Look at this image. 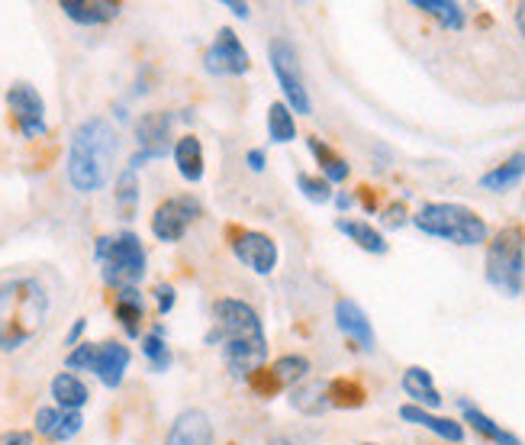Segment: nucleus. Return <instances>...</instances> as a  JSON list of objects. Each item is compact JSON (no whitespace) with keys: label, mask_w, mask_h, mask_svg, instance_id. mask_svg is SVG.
Listing matches in <instances>:
<instances>
[{"label":"nucleus","mask_w":525,"mask_h":445,"mask_svg":"<svg viewBox=\"0 0 525 445\" xmlns=\"http://www.w3.org/2000/svg\"><path fill=\"white\" fill-rule=\"evenodd\" d=\"M207 342L220 346L229 375L242 381H252L268 358L265 326H261L255 307L236 297H223L213 304V333Z\"/></svg>","instance_id":"obj_1"},{"label":"nucleus","mask_w":525,"mask_h":445,"mask_svg":"<svg viewBox=\"0 0 525 445\" xmlns=\"http://www.w3.org/2000/svg\"><path fill=\"white\" fill-rule=\"evenodd\" d=\"M116 152H120V136L113 123L104 117L84 120L68 142V184L78 194H97L100 188H107Z\"/></svg>","instance_id":"obj_2"},{"label":"nucleus","mask_w":525,"mask_h":445,"mask_svg":"<svg viewBox=\"0 0 525 445\" xmlns=\"http://www.w3.org/2000/svg\"><path fill=\"white\" fill-rule=\"evenodd\" d=\"M49 320V291L36 278L0 284V352H20Z\"/></svg>","instance_id":"obj_3"},{"label":"nucleus","mask_w":525,"mask_h":445,"mask_svg":"<svg viewBox=\"0 0 525 445\" xmlns=\"http://www.w3.org/2000/svg\"><path fill=\"white\" fill-rule=\"evenodd\" d=\"M94 258L100 265V278L113 291H126V287H136L145 275V246L136 233H123L116 236H100L94 246Z\"/></svg>","instance_id":"obj_4"},{"label":"nucleus","mask_w":525,"mask_h":445,"mask_svg":"<svg viewBox=\"0 0 525 445\" xmlns=\"http://www.w3.org/2000/svg\"><path fill=\"white\" fill-rule=\"evenodd\" d=\"M413 223L422 233L448 239L455 246H480V242H487V223L461 204H426L413 217Z\"/></svg>","instance_id":"obj_5"},{"label":"nucleus","mask_w":525,"mask_h":445,"mask_svg":"<svg viewBox=\"0 0 525 445\" xmlns=\"http://www.w3.org/2000/svg\"><path fill=\"white\" fill-rule=\"evenodd\" d=\"M522 278H525V233L522 226H506L490 239L487 281L506 297H516L522 291Z\"/></svg>","instance_id":"obj_6"},{"label":"nucleus","mask_w":525,"mask_h":445,"mask_svg":"<svg viewBox=\"0 0 525 445\" xmlns=\"http://www.w3.org/2000/svg\"><path fill=\"white\" fill-rule=\"evenodd\" d=\"M268 59H271V71L281 91L287 97V104L294 107L300 117H310L313 113V100L310 91H306V81H303V71H300V52L290 39H274L268 46Z\"/></svg>","instance_id":"obj_7"},{"label":"nucleus","mask_w":525,"mask_h":445,"mask_svg":"<svg viewBox=\"0 0 525 445\" xmlns=\"http://www.w3.org/2000/svg\"><path fill=\"white\" fill-rule=\"evenodd\" d=\"M7 107L13 113V120H17V129L23 133V139L46 136V129H49L46 126V104H42V97L33 84H26V81L10 84Z\"/></svg>","instance_id":"obj_8"},{"label":"nucleus","mask_w":525,"mask_h":445,"mask_svg":"<svg viewBox=\"0 0 525 445\" xmlns=\"http://www.w3.org/2000/svg\"><path fill=\"white\" fill-rule=\"evenodd\" d=\"M197 217H200L197 197H191V194L171 197V200H165V204H158V210L152 213V233L162 242H181Z\"/></svg>","instance_id":"obj_9"},{"label":"nucleus","mask_w":525,"mask_h":445,"mask_svg":"<svg viewBox=\"0 0 525 445\" xmlns=\"http://www.w3.org/2000/svg\"><path fill=\"white\" fill-rule=\"evenodd\" d=\"M203 68L210 71V75H245V71L252 68V59H249V49L242 46V39L223 26L216 39L210 42L207 55H203Z\"/></svg>","instance_id":"obj_10"},{"label":"nucleus","mask_w":525,"mask_h":445,"mask_svg":"<svg viewBox=\"0 0 525 445\" xmlns=\"http://www.w3.org/2000/svg\"><path fill=\"white\" fill-rule=\"evenodd\" d=\"M232 252L255 275H271L277 268V242L258 229H232Z\"/></svg>","instance_id":"obj_11"},{"label":"nucleus","mask_w":525,"mask_h":445,"mask_svg":"<svg viewBox=\"0 0 525 445\" xmlns=\"http://www.w3.org/2000/svg\"><path fill=\"white\" fill-rule=\"evenodd\" d=\"M171 123L174 117L165 110H152L136 123V139H139V152L145 159H165L171 149Z\"/></svg>","instance_id":"obj_12"},{"label":"nucleus","mask_w":525,"mask_h":445,"mask_svg":"<svg viewBox=\"0 0 525 445\" xmlns=\"http://www.w3.org/2000/svg\"><path fill=\"white\" fill-rule=\"evenodd\" d=\"M165 445H213V423L203 410H184L174 416Z\"/></svg>","instance_id":"obj_13"},{"label":"nucleus","mask_w":525,"mask_h":445,"mask_svg":"<svg viewBox=\"0 0 525 445\" xmlns=\"http://www.w3.org/2000/svg\"><path fill=\"white\" fill-rule=\"evenodd\" d=\"M129 349L123 346V342H100L97 352H94V365L91 371L100 378V384L104 387H120L123 378H126V368H129Z\"/></svg>","instance_id":"obj_14"},{"label":"nucleus","mask_w":525,"mask_h":445,"mask_svg":"<svg viewBox=\"0 0 525 445\" xmlns=\"http://www.w3.org/2000/svg\"><path fill=\"white\" fill-rule=\"evenodd\" d=\"M335 323H339V329L355 342L358 349L371 352L374 349V329H371V320L364 317V310L355 304V300H339L335 304Z\"/></svg>","instance_id":"obj_15"},{"label":"nucleus","mask_w":525,"mask_h":445,"mask_svg":"<svg viewBox=\"0 0 525 445\" xmlns=\"http://www.w3.org/2000/svg\"><path fill=\"white\" fill-rule=\"evenodd\" d=\"M58 7H62L68 20L81 26H104L120 17L123 10V4H116V0H62Z\"/></svg>","instance_id":"obj_16"},{"label":"nucleus","mask_w":525,"mask_h":445,"mask_svg":"<svg viewBox=\"0 0 525 445\" xmlns=\"http://www.w3.org/2000/svg\"><path fill=\"white\" fill-rule=\"evenodd\" d=\"M174 165H178L184 181L197 184L203 178V146L197 136H181L174 142Z\"/></svg>","instance_id":"obj_17"},{"label":"nucleus","mask_w":525,"mask_h":445,"mask_svg":"<svg viewBox=\"0 0 525 445\" xmlns=\"http://www.w3.org/2000/svg\"><path fill=\"white\" fill-rule=\"evenodd\" d=\"M52 397L62 410H81L87 400H91V391H87V384L78 375L62 371V375L52 378Z\"/></svg>","instance_id":"obj_18"},{"label":"nucleus","mask_w":525,"mask_h":445,"mask_svg":"<svg viewBox=\"0 0 525 445\" xmlns=\"http://www.w3.org/2000/svg\"><path fill=\"white\" fill-rule=\"evenodd\" d=\"M306 371H310V362H306L303 355H284V358H277L274 368L268 371V387L265 391H281V387H297L303 378H306Z\"/></svg>","instance_id":"obj_19"},{"label":"nucleus","mask_w":525,"mask_h":445,"mask_svg":"<svg viewBox=\"0 0 525 445\" xmlns=\"http://www.w3.org/2000/svg\"><path fill=\"white\" fill-rule=\"evenodd\" d=\"M400 416H403V420H410V423H419V426L432 429L435 436H442V439H448V442H461V439H464L461 423L445 420V416H432L429 410H422V407H416V404L400 407Z\"/></svg>","instance_id":"obj_20"},{"label":"nucleus","mask_w":525,"mask_h":445,"mask_svg":"<svg viewBox=\"0 0 525 445\" xmlns=\"http://www.w3.org/2000/svg\"><path fill=\"white\" fill-rule=\"evenodd\" d=\"M116 320L123 323L126 336H139V323L145 320V304H142V294L136 291V287H126V291H116Z\"/></svg>","instance_id":"obj_21"},{"label":"nucleus","mask_w":525,"mask_h":445,"mask_svg":"<svg viewBox=\"0 0 525 445\" xmlns=\"http://www.w3.org/2000/svg\"><path fill=\"white\" fill-rule=\"evenodd\" d=\"M403 391L410 394V397L416 400V404H422V407H442V394L435 391L429 371L419 368V365H413V368L403 371Z\"/></svg>","instance_id":"obj_22"},{"label":"nucleus","mask_w":525,"mask_h":445,"mask_svg":"<svg viewBox=\"0 0 525 445\" xmlns=\"http://www.w3.org/2000/svg\"><path fill=\"white\" fill-rule=\"evenodd\" d=\"M522 175H525V152H516L513 159H506L500 168L487 171V175L480 178V188L503 194V191L513 188V184H519V181H522Z\"/></svg>","instance_id":"obj_23"},{"label":"nucleus","mask_w":525,"mask_h":445,"mask_svg":"<svg viewBox=\"0 0 525 445\" xmlns=\"http://www.w3.org/2000/svg\"><path fill=\"white\" fill-rule=\"evenodd\" d=\"M461 413H464V423H471L480 436H487V439H493L497 445H522L513 433H506V429H500L497 423L490 420L487 413H480L474 404H468V400H461Z\"/></svg>","instance_id":"obj_24"},{"label":"nucleus","mask_w":525,"mask_h":445,"mask_svg":"<svg viewBox=\"0 0 525 445\" xmlns=\"http://www.w3.org/2000/svg\"><path fill=\"white\" fill-rule=\"evenodd\" d=\"M342 229V233L352 239V242H358V246L364 249V252H374V255H384L387 252V242H384V236L377 233V229L371 226V223H361V220H339L335 223Z\"/></svg>","instance_id":"obj_25"},{"label":"nucleus","mask_w":525,"mask_h":445,"mask_svg":"<svg viewBox=\"0 0 525 445\" xmlns=\"http://www.w3.org/2000/svg\"><path fill=\"white\" fill-rule=\"evenodd\" d=\"M294 407L303 413H323L329 404V384L313 381V384H300L294 387Z\"/></svg>","instance_id":"obj_26"},{"label":"nucleus","mask_w":525,"mask_h":445,"mask_svg":"<svg viewBox=\"0 0 525 445\" xmlns=\"http://www.w3.org/2000/svg\"><path fill=\"white\" fill-rule=\"evenodd\" d=\"M413 7L429 13V17H435L448 30H461L464 26V10L458 4H448V0H413Z\"/></svg>","instance_id":"obj_27"},{"label":"nucleus","mask_w":525,"mask_h":445,"mask_svg":"<svg viewBox=\"0 0 525 445\" xmlns=\"http://www.w3.org/2000/svg\"><path fill=\"white\" fill-rule=\"evenodd\" d=\"M310 152L316 155V162H319V168H323V178L326 181H332V184H342L345 178H348V165H345V159H339L329 146H323L319 139H310Z\"/></svg>","instance_id":"obj_28"},{"label":"nucleus","mask_w":525,"mask_h":445,"mask_svg":"<svg viewBox=\"0 0 525 445\" xmlns=\"http://www.w3.org/2000/svg\"><path fill=\"white\" fill-rule=\"evenodd\" d=\"M268 133L274 142H294L297 139V123L287 104H271L268 107Z\"/></svg>","instance_id":"obj_29"},{"label":"nucleus","mask_w":525,"mask_h":445,"mask_svg":"<svg viewBox=\"0 0 525 445\" xmlns=\"http://www.w3.org/2000/svg\"><path fill=\"white\" fill-rule=\"evenodd\" d=\"M136 204H139V181H136V171L126 168V171H120V178H116V207H120L123 217L129 220Z\"/></svg>","instance_id":"obj_30"},{"label":"nucleus","mask_w":525,"mask_h":445,"mask_svg":"<svg viewBox=\"0 0 525 445\" xmlns=\"http://www.w3.org/2000/svg\"><path fill=\"white\" fill-rule=\"evenodd\" d=\"M142 352H145V358L152 362L155 371H165V368L171 365V352H168V346H165V326H155L152 333H145Z\"/></svg>","instance_id":"obj_31"},{"label":"nucleus","mask_w":525,"mask_h":445,"mask_svg":"<svg viewBox=\"0 0 525 445\" xmlns=\"http://www.w3.org/2000/svg\"><path fill=\"white\" fill-rule=\"evenodd\" d=\"M329 404L332 407H361L364 391L352 381H332L329 384Z\"/></svg>","instance_id":"obj_32"},{"label":"nucleus","mask_w":525,"mask_h":445,"mask_svg":"<svg viewBox=\"0 0 525 445\" xmlns=\"http://www.w3.org/2000/svg\"><path fill=\"white\" fill-rule=\"evenodd\" d=\"M297 188L313 200V204H326L332 197L329 191V181L326 178H310V175H297Z\"/></svg>","instance_id":"obj_33"},{"label":"nucleus","mask_w":525,"mask_h":445,"mask_svg":"<svg viewBox=\"0 0 525 445\" xmlns=\"http://www.w3.org/2000/svg\"><path fill=\"white\" fill-rule=\"evenodd\" d=\"M81 426H84L81 410H62V423H58L52 442H68V439H75V436L81 433Z\"/></svg>","instance_id":"obj_34"},{"label":"nucleus","mask_w":525,"mask_h":445,"mask_svg":"<svg viewBox=\"0 0 525 445\" xmlns=\"http://www.w3.org/2000/svg\"><path fill=\"white\" fill-rule=\"evenodd\" d=\"M94 352H97L94 342H81V346H75V349L68 352L65 368H71V371H91V365H94Z\"/></svg>","instance_id":"obj_35"},{"label":"nucleus","mask_w":525,"mask_h":445,"mask_svg":"<svg viewBox=\"0 0 525 445\" xmlns=\"http://www.w3.org/2000/svg\"><path fill=\"white\" fill-rule=\"evenodd\" d=\"M58 423H62V410H55V407H42V410H36V433H39V436L52 439V436H55V429H58Z\"/></svg>","instance_id":"obj_36"},{"label":"nucleus","mask_w":525,"mask_h":445,"mask_svg":"<svg viewBox=\"0 0 525 445\" xmlns=\"http://www.w3.org/2000/svg\"><path fill=\"white\" fill-rule=\"evenodd\" d=\"M155 300H158V313H171V307H174V287L171 284H155Z\"/></svg>","instance_id":"obj_37"},{"label":"nucleus","mask_w":525,"mask_h":445,"mask_svg":"<svg viewBox=\"0 0 525 445\" xmlns=\"http://www.w3.org/2000/svg\"><path fill=\"white\" fill-rule=\"evenodd\" d=\"M0 445H33V433H26V429H10V433L0 436Z\"/></svg>","instance_id":"obj_38"},{"label":"nucleus","mask_w":525,"mask_h":445,"mask_svg":"<svg viewBox=\"0 0 525 445\" xmlns=\"http://www.w3.org/2000/svg\"><path fill=\"white\" fill-rule=\"evenodd\" d=\"M84 329H87V320H78L75 326H71V333H68V339H65V342H68V346H81V342H78V339L84 336Z\"/></svg>","instance_id":"obj_39"},{"label":"nucleus","mask_w":525,"mask_h":445,"mask_svg":"<svg viewBox=\"0 0 525 445\" xmlns=\"http://www.w3.org/2000/svg\"><path fill=\"white\" fill-rule=\"evenodd\" d=\"M245 162H249L252 171H261V168H265V152H261V149H252L249 155H245Z\"/></svg>","instance_id":"obj_40"},{"label":"nucleus","mask_w":525,"mask_h":445,"mask_svg":"<svg viewBox=\"0 0 525 445\" xmlns=\"http://www.w3.org/2000/svg\"><path fill=\"white\" fill-rule=\"evenodd\" d=\"M400 213H403L400 204H397V207H390V210H387V217H384V223H387V226H400V223H403V220H400ZM403 217H406V213H403Z\"/></svg>","instance_id":"obj_41"},{"label":"nucleus","mask_w":525,"mask_h":445,"mask_svg":"<svg viewBox=\"0 0 525 445\" xmlns=\"http://www.w3.org/2000/svg\"><path fill=\"white\" fill-rule=\"evenodd\" d=\"M226 7L232 10V13H236V17H249V4H236V0H226Z\"/></svg>","instance_id":"obj_42"},{"label":"nucleus","mask_w":525,"mask_h":445,"mask_svg":"<svg viewBox=\"0 0 525 445\" xmlns=\"http://www.w3.org/2000/svg\"><path fill=\"white\" fill-rule=\"evenodd\" d=\"M516 26H519V33L525 36V4L516 7Z\"/></svg>","instance_id":"obj_43"},{"label":"nucleus","mask_w":525,"mask_h":445,"mask_svg":"<svg viewBox=\"0 0 525 445\" xmlns=\"http://www.w3.org/2000/svg\"><path fill=\"white\" fill-rule=\"evenodd\" d=\"M268 445H297V442H294V439H287V436H274Z\"/></svg>","instance_id":"obj_44"},{"label":"nucleus","mask_w":525,"mask_h":445,"mask_svg":"<svg viewBox=\"0 0 525 445\" xmlns=\"http://www.w3.org/2000/svg\"><path fill=\"white\" fill-rule=\"evenodd\" d=\"M339 207H342V210L352 207V197H348V194H339Z\"/></svg>","instance_id":"obj_45"},{"label":"nucleus","mask_w":525,"mask_h":445,"mask_svg":"<svg viewBox=\"0 0 525 445\" xmlns=\"http://www.w3.org/2000/svg\"><path fill=\"white\" fill-rule=\"evenodd\" d=\"M361 445H374V442H361Z\"/></svg>","instance_id":"obj_46"}]
</instances>
